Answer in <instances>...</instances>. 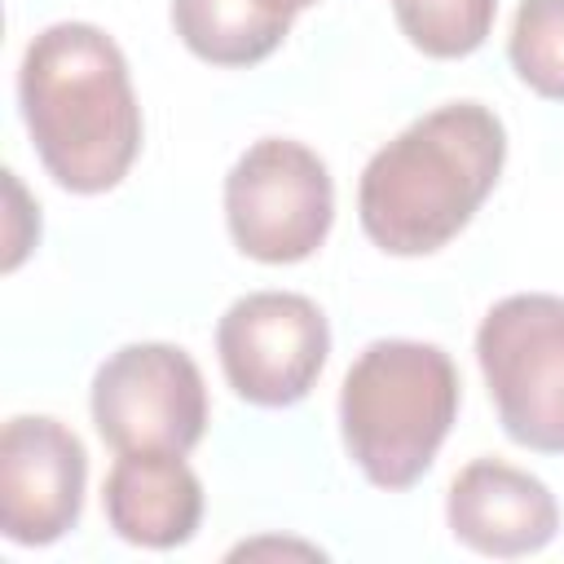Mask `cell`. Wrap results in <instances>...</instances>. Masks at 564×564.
Returning <instances> with one entry per match:
<instances>
[{
  "instance_id": "12",
  "label": "cell",
  "mask_w": 564,
  "mask_h": 564,
  "mask_svg": "<svg viewBox=\"0 0 564 564\" xmlns=\"http://www.w3.org/2000/svg\"><path fill=\"white\" fill-rule=\"evenodd\" d=\"M401 35L436 62L476 53L498 18V0H392Z\"/></svg>"
},
{
  "instance_id": "6",
  "label": "cell",
  "mask_w": 564,
  "mask_h": 564,
  "mask_svg": "<svg viewBox=\"0 0 564 564\" xmlns=\"http://www.w3.org/2000/svg\"><path fill=\"white\" fill-rule=\"evenodd\" d=\"M88 410L115 454H189L207 432V383L176 344H123L97 366Z\"/></svg>"
},
{
  "instance_id": "3",
  "label": "cell",
  "mask_w": 564,
  "mask_h": 564,
  "mask_svg": "<svg viewBox=\"0 0 564 564\" xmlns=\"http://www.w3.org/2000/svg\"><path fill=\"white\" fill-rule=\"evenodd\" d=\"M458 405V366L441 344L375 339L339 383V436L375 489L401 494L436 463Z\"/></svg>"
},
{
  "instance_id": "11",
  "label": "cell",
  "mask_w": 564,
  "mask_h": 564,
  "mask_svg": "<svg viewBox=\"0 0 564 564\" xmlns=\"http://www.w3.org/2000/svg\"><path fill=\"white\" fill-rule=\"evenodd\" d=\"M176 40L212 66H256L282 48L291 18L260 0H172Z\"/></svg>"
},
{
  "instance_id": "13",
  "label": "cell",
  "mask_w": 564,
  "mask_h": 564,
  "mask_svg": "<svg viewBox=\"0 0 564 564\" xmlns=\"http://www.w3.org/2000/svg\"><path fill=\"white\" fill-rule=\"evenodd\" d=\"M507 57L529 93L564 101V0H520L507 35Z\"/></svg>"
},
{
  "instance_id": "7",
  "label": "cell",
  "mask_w": 564,
  "mask_h": 564,
  "mask_svg": "<svg viewBox=\"0 0 564 564\" xmlns=\"http://www.w3.org/2000/svg\"><path fill=\"white\" fill-rule=\"evenodd\" d=\"M216 357L234 397L260 410H286L326 370L330 326L300 291H247L216 322Z\"/></svg>"
},
{
  "instance_id": "10",
  "label": "cell",
  "mask_w": 564,
  "mask_h": 564,
  "mask_svg": "<svg viewBox=\"0 0 564 564\" xmlns=\"http://www.w3.org/2000/svg\"><path fill=\"white\" fill-rule=\"evenodd\" d=\"M203 480L185 454H119L101 485L106 524L145 551H176L203 524Z\"/></svg>"
},
{
  "instance_id": "1",
  "label": "cell",
  "mask_w": 564,
  "mask_h": 564,
  "mask_svg": "<svg viewBox=\"0 0 564 564\" xmlns=\"http://www.w3.org/2000/svg\"><path fill=\"white\" fill-rule=\"evenodd\" d=\"M18 106L44 172L70 194L115 189L141 154L128 57L93 22L44 26L18 66Z\"/></svg>"
},
{
  "instance_id": "9",
  "label": "cell",
  "mask_w": 564,
  "mask_h": 564,
  "mask_svg": "<svg viewBox=\"0 0 564 564\" xmlns=\"http://www.w3.org/2000/svg\"><path fill=\"white\" fill-rule=\"evenodd\" d=\"M445 524L454 542L476 555L516 560L538 555L560 533V502L524 467L502 458H471L445 494Z\"/></svg>"
},
{
  "instance_id": "4",
  "label": "cell",
  "mask_w": 564,
  "mask_h": 564,
  "mask_svg": "<svg viewBox=\"0 0 564 564\" xmlns=\"http://www.w3.org/2000/svg\"><path fill=\"white\" fill-rule=\"evenodd\" d=\"M476 361L502 432L533 454H564V295L498 300L476 326Z\"/></svg>"
},
{
  "instance_id": "8",
  "label": "cell",
  "mask_w": 564,
  "mask_h": 564,
  "mask_svg": "<svg viewBox=\"0 0 564 564\" xmlns=\"http://www.w3.org/2000/svg\"><path fill=\"white\" fill-rule=\"evenodd\" d=\"M88 449L53 414H13L0 432V529L13 546H48L79 524Z\"/></svg>"
},
{
  "instance_id": "5",
  "label": "cell",
  "mask_w": 564,
  "mask_h": 564,
  "mask_svg": "<svg viewBox=\"0 0 564 564\" xmlns=\"http://www.w3.org/2000/svg\"><path fill=\"white\" fill-rule=\"evenodd\" d=\"M335 220V181L317 150L291 137L251 141L225 176V225L234 247L260 264L308 260Z\"/></svg>"
},
{
  "instance_id": "2",
  "label": "cell",
  "mask_w": 564,
  "mask_h": 564,
  "mask_svg": "<svg viewBox=\"0 0 564 564\" xmlns=\"http://www.w3.org/2000/svg\"><path fill=\"white\" fill-rule=\"evenodd\" d=\"M502 163V119L480 101H445L405 123L361 167V234L388 256H432L471 225Z\"/></svg>"
},
{
  "instance_id": "14",
  "label": "cell",
  "mask_w": 564,
  "mask_h": 564,
  "mask_svg": "<svg viewBox=\"0 0 564 564\" xmlns=\"http://www.w3.org/2000/svg\"><path fill=\"white\" fill-rule=\"evenodd\" d=\"M260 4H264V9H273V13H282V18H291V22H295V18H300V13H304V9H313V4H317V0H260Z\"/></svg>"
}]
</instances>
